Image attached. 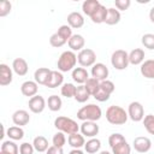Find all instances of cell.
Masks as SVG:
<instances>
[{"label":"cell","mask_w":154,"mask_h":154,"mask_svg":"<svg viewBox=\"0 0 154 154\" xmlns=\"http://www.w3.org/2000/svg\"><path fill=\"white\" fill-rule=\"evenodd\" d=\"M101 116H102V111L100 106L95 103L85 105L77 111V118L82 122H96L101 118Z\"/></svg>","instance_id":"6da1fadb"},{"label":"cell","mask_w":154,"mask_h":154,"mask_svg":"<svg viewBox=\"0 0 154 154\" xmlns=\"http://www.w3.org/2000/svg\"><path fill=\"white\" fill-rule=\"evenodd\" d=\"M128 118H129L128 112H125V109L120 106L112 105L106 109V119L109 124L123 125V124L126 123Z\"/></svg>","instance_id":"7a4b0ae2"},{"label":"cell","mask_w":154,"mask_h":154,"mask_svg":"<svg viewBox=\"0 0 154 154\" xmlns=\"http://www.w3.org/2000/svg\"><path fill=\"white\" fill-rule=\"evenodd\" d=\"M76 64H77V55L75 54V52L65 51L60 54L58 63H57V66H58V70L60 72H67V71L73 70Z\"/></svg>","instance_id":"3957f363"},{"label":"cell","mask_w":154,"mask_h":154,"mask_svg":"<svg viewBox=\"0 0 154 154\" xmlns=\"http://www.w3.org/2000/svg\"><path fill=\"white\" fill-rule=\"evenodd\" d=\"M54 126L59 131H61L64 134H67V135L76 134L79 130V126H78L77 122H75L73 119H71L69 117H64V116L57 117L54 119Z\"/></svg>","instance_id":"277c9868"},{"label":"cell","mask_w":154,"mask_h":154,"mask_svg":"<svg viewBox=\"0 0 154 154\" xmlns=\"http://www.w3.org/2000/svg\"><path fill=\"white\" fill-rule=\"evenodd\" d=\"M111 64L116 70H125L129 66V53L124 49H117L112 53L111 57Z\"/></svg>","instance_id":"5b68a950"},{"label":"cell","mask_w":154,"mask_h":154,"mask_svg":"<svg viewBox=\"0 0 154 154\" xmlns=\"http://www.w3.org/2000/svg\"><path fill=\"white\" fill-rule=\"evenodd\" d=\"M77 61L82 67L93 66L96 61V53L90 48H83L77 54Z\"/></svg>","instance_id":"8992f818"},{"label":"cell","mask_w":154,"mask_h":154,"mask_svg":"<svg viewBox=\"0 0 154 154\" xmlns=\"http://www.w3.org/2000/svg\"><path fill=\"white\" fill-rule=\"evenodd\" d=\"M128 116L132 122H141L144 118V108L141 102L132 101L128 107Z\"/></svg>","instance_id":"52a82bcc"},{"label":"cell","mask_w":154,"mask_h":154,"mask_svg":"<svg viewBox=\"0 0 154 154\" xmlns=\"http://www.w3.org/2000/svg\"><path fill=\"white\" fill-rule=\"evenodd\" d=\"M108 73H109L108 67L102 63H95L91 66V77L97 79L99 82H102V81L107 79Z\"/></svg>","instance_id":"ba28073f"},{"label":"cell","mask_w":154,"mask_h":154,"mask_svg":"<svg viewBox=\"0 0 154 154\" xmlns=\"http://www.w3.org/2000/svg\"><path fill=\"white\" fill-rule=\"evenodd\" d=\"M152 146H153L152 141L146 136H138L132 142V147L137 153H147L150 150Z\"/></svg>","instance_id":"9c48e42d"},{"label":"cell","mask_w":154,"mask_h":154,"mask_svg":"<svg viewBox=\"0 0 154 154\" xmlns=\"http://www.w3.org/2000/svg\"><path fill=\"white\" fill-rule=\"evenodd\" d=\"M28 105H29V109H30L32 113H36V114H37V113H42V112H43V109L46 108L47 102H46V100L43 99V96H41V95H35V96H32V97L29 99Z\"/></svg>","instance_id":"30bf717a"},{"label":"cell","mask_w":154,"mask_h":154,"mask_svg":"<svg viewBox=\"0 0 154 154\" xmlns=\"http://www.w3.org/2000/svg\"><path fill=\"white\" fill-rule=\"evenodd\" d=\"M79 129H81V132H82L83 136L90 137V138L95 137L99 134V130H100V128L96 124V122H83L81 124Z\"/></svg>","instance_id":"8fae6325"},{"label":"cell","mask_w":154,"mask_h":154,"mask_svg":"<svg viewBox=\"0 0 154 154\" xmlns=\"http://www.w3.org/2000/svg\"><path fill=\"white\" fill-rule=\"evenodd\" d=\"M20 91L24 96L28 97H32L35 95H37L38 91V84L35 81H25L22 83L20 85Z\"/></svg>","instance_id":"7c38bea8"},{"label":"cell","mask_w":154,"mask_h":154,"mask_svg":"<svg viewBox=\"0 0 154 154\" xmlns=\"http://www.w3.org/2000/svg\"><path fill=\"white\" fill-rule=\"evenodd\" d=\"M51 73H52V70H49L48 67H38L34 72V79L37 84L46 85L51 77Z\"/></svg>","instance_id":"4fadbf2b"},{"label":"cell","mask_w":154,"mask_h":154,"mask_svg":"<svg viewBox=\"0 0 154 154\" xmlns=\"http://www.w3.org/2000/svg\"><path fill=\"white\" fill-rule=\"evenodd\" d=\"M12 122L17 126H24L30 122V116L25 109H17L12 114Z\"/></svg>","instance_id":"5bb4252c"},{"label":"cell","mask_w":154,"mask_h":154,"mask_svg":"<svg viewBox=\"0 0 154 154\" xmlns=\"http://www.w3.org/2000/svg\"><path fill=\"white\" fill-rule=\"evenodd\" d=\"M13 79L12 70L6 64H0V85L6 87L8 85Z\"/></svg>","instance_id":"9a60e30c"},{"label":"cell","mask_w":154,"mask_h":154,"mask_svg":"<svg viewBox=\"0 0 154 154\" xmlns=\"http://www.w3.org/2000/svg\"><path fill=\"white\" fill-rule=\"evenodd\" d=\"M67 45H69V47H70V49H71L72 52H77V51L81 52V51L84 48L85 40H84V37H83L82 35L75 34V35H72L71 38L69 40Z\"/></svg>","instance_id":"2e32d148"},{"label":"cell","mask_w":154,"mask_h":154,"mask_svg":"<svg viewBox=\"0 0 154 154\" xmlns=\"http://www.w3.org/2000/svg\"><path fill=\"white\" fill-rule=\"evenodd\" d=\"M67 25L72 29H79L84 25V17L79 12H71L67 16Z\"/></svg>","instance_id":"e0dca14e"},{"label":"cell","mask_w":154,"mask_h":154,"mask_svg":"<svg viewBox=\"0 0 154 154\" xmlns=\"http://www.w3.org/2000/svg\"><path fill=\"white\" fill-rule=\"evenodd\" d=\"M12 70L18 76H25L28 73V70H29L26 60L23 59V58H16L12 63Z\"/></svg>","instance_id":"ac0fdd59"},{"label":"cell","mask_w":154,"mask_h":154,"mask_svg":"<svg viewBox=\"0 0 154 154\" xmlns=\"http://www.w3.org/2000/svg\"><path fill=\"white\" fill-rule=\"evenodd\" d=\"M140 71H141V75H142L144 78L154 79V60H153V59L144 60V61L141 64Z\"/></svg>","instance_id":"d6986e66"},{"label":"cell","mask_w":154,"mask_h":154,"mask_svg":"<svg viewBox=\"0 0 154 154\" xmlns=\"http://www.w3.org/2000/svg\"><path fill=\"white\" fill-rule=\"evenodd\" d=\"M107 12H108V8H106V6H103V5L101 4V5L95 10V12L90 16L91 22L95 23V24L105 23L106 17H107Z\"/></svg>","instance_id":"ffe728a7"},{"label":"cell","mask_w":154,"mask_h":154,"mask_svg":"<svg viewBox=\"0 0 154 154\" xmlns=\"http://www.w3.org/2000/svg\"><path fill=\"white\" fill-rule=\"evenodd\" d=\"M71 77L72 79L78 83V84H84L88 78H89V73L88 71L84 69V67H75L72 70V73H71Z\"/></svg>","instance_id":"44dd1931"},{"label":"cell","mask_w":154,"mask_h":154,"mask_svg":"<svg viewBox=\"0 0 154 154\" xmlns=\"http://www.w3.org/2000/svg\"><path fill=\"white\" fill-rule=\"evenodd\" d=\"M144 51L142 48H135L129 53V63L132 65H141L144 61Z\"/></svg>","instance_id":"7402d4cb"},{"label":"cell","mask_w":154,"mask_h":154,"mask_svg":"<svg viewBox=\"0 0 154 154\" xmlns=\"http://www.w3.org/2000/svg\"><path fill=\"white\" fill-rule=\"evenodd\" d=\"M64 82V76L60 71H52L51 73V77L46 84L47 88H57V87H60Z\"/></svg>","instance_id":"603a6c76"},{"label":"cell","mask_w":154,"mask_h":154,"mask_svg":"<svg viewBox=\"0 0 154 154\" xmlns=\"http://www.w3.org/2000/svg\"><path fill=\"white\" fill-rule=\"evenodd\" d=\"M67 142H69V144H70L73 149H79L81 147H83V146L85 144L84 136H83V135H79L78 132L69 135V137H67Z\"/></svg>","instance_id":"cb8c5ba5"},{"label":"cell","mask_w":154,"mask_h":154,"mask_svg":"<svg viewBox=\"0 0 154 154\" xmlns=\"http://www.w3.org/2000/svg\"><path fill=\"white\" fill-rule=\"evenodd\" d=\"M120 18H122L120 12L117 8H114V7H109L105 23L107 25H116V24H118L120 22Z\"/></svg>","instance_id":"d4e9b609"},{"label":"cell","mask_w":154,"mask_h":154,"mask_svg":"<svg viewBox=\"0 0 154 154\" xmlns=\"http://www.w3.org/2000/svg\"><path fill=\"white\" fill-rule=\"evenodd\" d=\"M32 146H34L35 150L38 152V153L47 152V149L49 148V147H48V141H47V138H46L45 136H41V135H38V136H36V137L34 138Z\"/></svg>","instance_id":"484cf974"},{"label":"cell","mask_w":154,"mask_h":154,"mask_svg":"<svg viewBox=\"0 0 154 154\" xmlns=\"http://www.w3.org/2000/svg\"><path fill=\"white\" fill-rule=\"evenodd\" d=\"M100 5L101 4H100L99 0H85L82 4V11H83L84 14H87V16L90 17Z\"/></svg>","instance_id":"4316f807"},{"label":"cell","mask_w":154,"mask_h":154,"mask_svg":"<svg viewBox=\"0 0 154 154\" xmlns=\"http://www.w3.org/2000/svg\"><path fill=\"white\" fill-rule=\"evenodd\" d=\"M100 148H101V141L99 138H95V137L88 140L84 144V149L88 154H95L100 150Z\"/></svg>","instance_id":"83f0119b"},{"label":"cell","mask_w":154,"mask_h":154,"mask_svg":"<svg viewBox=\"0 0 154 154\" xmlns=\"http://www.w3.org/2000/svg\"><path fill=\"white\" fill-rule=\"evenodd\" d=\"M90 97V94L89 91L87 90L85 85L84 84H79L76 89V94H75V100L79 103H83L85 101H88V99Z\"/></svg>","instance_id":"f1b7e54d"},{"label":"cell","mask_w":154,"mask_h":154,"mask_svg":"<svg viewBox=\"0 0 154 154\" xmlns=\"http://www.w3.org/2000/svg\"><path fill=\"white\" fill-rule=\"evenodd\" d=\"M47 106L52 112H58L61 109L63 106V101L60 99V96L58 95H51L47 100Z\"/></svg>","instance_id":"f546056e"},{"label":"cell","mask_w":154,"mask_h":154,"mask_svg":"<svg viewBox=\"0 0 154 154\" xmlns=\"http://www.w3.org/2000/svg\"><path fill=\"white\" fill-rule=\"evenodd\" d=\"M7 136L10 137V140L12 141H19L24 137V130L20 126H11L7 129Z\"/></svg>","instance_id":"4dcf8cb0"},{"label":"cell","mask_w":154,"mask_h":154,"mask_svg":"<svg viewBox=\"0 0 154 154\" xmlns=\"http://www.w3.org/2000/svg\"><path fill=\"white\" fill-rule=\"evenodd\" d=\"M111 149H112V154H131V147L126 142V140L118 143Z\"/></svg>","instance_id":"1f68e13d"},{"label":"cell","mask_w":154,"mask_h":154,"mask_svg":"<svg viewBox=\"0 0 154 154\" xmlns=\"http://www.w3.org/2000/svg\"><path fill=\"white\" fill-rule=\"evenodd\" d=\"M76 89H77V87L73 83H64L61 89H60V93H61L63 96H65L67 99H71V97H75Z\"/></svg>","instance_id":"d6a6232c"},{"label":"cell","mask_w":154,"mask_h":154,"mask_svg":"<svg viewBox=\"0 0 154 154\" xmlns=\"http://www.w3.org/2000/svg\"><path fill=\"white\" fill-rule=\"evenodd\" d=\"M1 152L7 153V154H18L19 153V148L18 146L13 142V141H4L1 144Z\"/></svg>","instance_id":"836d02e7"},{"label":"cell","mask_w":154,"mask_h":154,"mask_svg":"<svg viewBox=\"0 0 154 154\" xmlns=\"http://www.w3.org/2000/svg\"><path fill=\"white\" fill-rule=\"evenodd\" d=\"M84 85H85L87 90L89 91V94H90V95H94V94L99 90V88H100V82H99L97 79L93 78V77H89L88 81L84 83Z\"/></svg>","instance_id":"e575fe53"},{"label":"cell","mask_w":154,"mask_h":154,"mask_svg":"<svg viewBox=\"0 0 154 154\" xmlns=\"http://www.w3.org/2000/svg\"><path fill=\"white\" fill-rule=\"evenodd\" d=\"M67 41L58 32H54L51 37H49V43L52 47H55V48H59V47H63Z\"/></svg>","instance_id":"d590c367"},{"label":"cell","mask_w":154,"mask_h":154,"mask_svg":"<svg viewBox=\"0 0 154 154\" xmlns=\"http://www.w3.org/2000/svg\"><path fill=\"white\" fill-rule=\"evenodd\" d=\"M142 122H143V125H144V129L147 130V132L150 135H154V116L147 114V116H144Z\"/></svg>","instance_id":"8d00e7d4"},{"label":"cell","mask_w":154,"mask_h":154,"mask_svg":"<svg viewBox=\"0 0 154 154\" xmlns=\"http://www.w3.org/2000/svg\"><path fill=\"white\" fill-rule=\"evenodd\" d=\"M52 142H53V146L55 147H59V148H63L66 143V137H65V134L61 132V131H58L53 138H52Z\"/></svg>","instance_id":"74e56055"},{"label":"cell","mask_w":154,"mask_h":154,"mask_svg":"<svg viewBox=\"0 0 154 154\" xmlns=\"http://www.w3.org/2000/svg\"><path fill=\"white\" fill-rule=\"evenodd\" d=\"M58 34H60L67 42H69V40L71 38V36H72V28L70 26V25H67V24H64V25H60L59 28H58V31H57Z\"/></svg>","instance_id":"f35d334b"},{"label":"cell","mask_w":154,"mask_h":154,"mask_svg":"<svg viewBox=\"0 0 154 154\" xmlns=\"http://www.w3.org/2000/svg\"><path fill=\"white\" fill-rule=\"evenodd\" d=\"M142 45L146 47V48H148V49H150V51H153L154 49V34H144L143 36H142Z\"/></svg>","instance_id":"ab89813d"},{"label":"cell","mask_w":154,"mask_h":154,"mask_svg":"<svg viewBox=\"0 0 154 154\" xmlns=\"http://www.w3.org/2000/svg\"><path fill=\"white\" fill-rule=\"evenodd\" d=\"M123 141H125V137L119 132H114V134L109 135V137H108V144L111 148H113L114 146H117L118 143H120Z\"/></svg>","instance_id":"60d3db41"},{"label":"cell","mask_w":154,"mask_h":154,"mask_svg":"<svg viewBox=\"0 0 154 154\" xmlns=\"http://www.w3.org/2000/svg\"><path fill=\"white\" fill-rule=\"evenodd\" d=\"M100 88H101L103 91H106L107 94L111 95V94L114 91L116 85H114V83H113L112 81H109V79H105V81L100 82Z\"/></svg>","instance_id":"b9f144b4"},{"label":"cell","mask_w":154,"mask_h":154,"mask_svg":"<svg viewBox=\"0 0 154 154\" xmlns=\"http://www.w3.org/2000/svg\"><path fill=\"white\" fill-rule=\"evenodd\" d=\"M11 8H12L11 2L7 0H2L0 2V17H6L11 12Z\"/></svg>","instance_id":"7bdbcfd3"},{"label":"cell","mask_w":154,"mask_h":154,"mask_svg":"<svg viewBox=\"0 0 154 154\" xmlns=\"http://www.w3.org/2000/svg\"><path fill=\"white\" fill-rule=\"evenodd\" d=\"M34 146L32 143H29V142H23L20 146H19V154H34Z\"/></svg>","instance_id":"ee69618b"},{"label":"cell","mask_w":154,"mask_h":154,"mask_svg":"<svg viewBox=\"0 0 154 154\" xmlns=\"http://www.w3.org/2000/svg\"><path fill=\"white\" fill-rule=\"evenodd\" d=\"M94 96V99L95 100H97V101H100V102H105V101H107L108 99H109V94H107L106 91H103L101 88H99V90L93 95Z\"/></svg>","instance_id":"f6af8a7d"},{"label":"cell","mask_w":154,"mask_h":154,"mask_svg":"<svg viewBox=\"0 0 154 154\" xmlns=\"http://www.w3.org/2000/svg\"><path fill=\"white\" fill-rule=\"evenodd\" d=\"M114 5H116V8L118 11H125V10H128L130 7L131 1L130 0H116Z\"/></svg>","instance_id":"bcb514c9"},{"label":"cell","mask_w":154,"mask_h":154,"mask_svg":"<svg viewBox=\"0 0 154 154\" xmlns=\"http://www.w3.org/2000/svg\"><path fill=\"white\" fill-rule=\"evenodd\" d=\"M46 154H64V150H63V148H59V147H55V146H51L47 149Z\"/></svg>","instance_id":"7dc6e473"},{"label":"cell","mask_w":154,"mask_h":154,"mask_svg":"<svg viewBox=\"0 0 154 154\" xmlns=\"http://www.w3.org/2000/svg\"><path fill=\"white\" fill-rule=\"evenodd\" d=\"M149 19H150V22L152 23H154V6L150 8V11H149Z\"/></svg>","instance_id":"c3c4849f"},{"label":"cell","mask_w":154,"mask_h":154,"mask_svg":"<svg viewBox=\"0 0 154 154\" xmlns=\"http://www.w3.org/2000/svg\"><path fill=\"white\" fill-rule=\"evenodd\" d=\"M69 154H84V153L81 149H72V150H70Z\"/></svg>","instance_id":"681fc988"},{"label":"cell","mask_w":154,"mask_h":154,"mask_svg":"<svg viewBox=\"0 0 154 154\" xmlns=\"http://www.w3.org/2000/svg\"><path fill=\"white\" fill-rule=\"evenodd\" d=\"M100 154H112V153H109L107 150H102V152H100Z\"/></svg>","instance_id":"f907efd6"},{"label":"cell","mask_w":154,"mask_h":154,"mask_svg":"<svg viewBox=\"0 0 154 154\" xmlns=\"http://www.w3.org/2000/svg\"><path fill=\"white\" fill-rule=\"evenodd\" d=\"M0 154H7V153H4V152H1V153H0Z\"/></svg>","instance_id":"816d5d0a"},{"label":"cell","mask_w":154,"mask_h":154,"mask_svg":"<svg viewBox=\"0 0 154 154\" xmlns=\"http://www.w3.org/2000/svg\"><path fill=\"white\" fill-rule=\"evenodd\" d=\"M153 90H154V87H153Z\"/></svg>","instance_id":"f5cc1de1"}]
</instances>
